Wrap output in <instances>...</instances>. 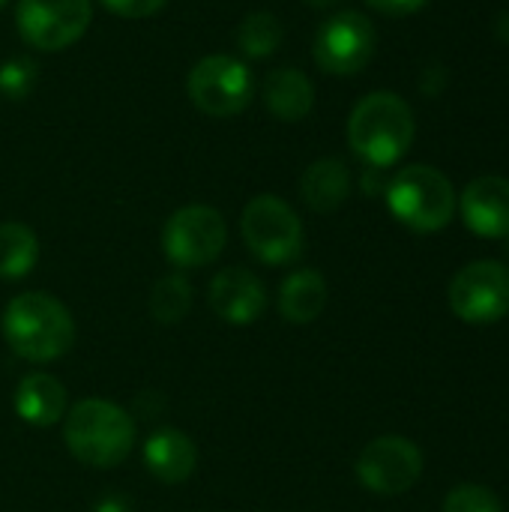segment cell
Listing matches in <instances>:
<instances>
[{"label": "cell", "instance_id": "obj_1", "mask_svg": "<svg viewBox=\"0 0 509 512\" xmlns=\"http://www.w3.org/2000/svg\"><path fill=\"white\" fill-rule=\"evenodd\" d=\"M0 330L6 345L27 363L60 360L75 345V321L69 309L42 291L12 297L3 309Z\"/></svg>", "mask_w": 509, "mask_h": 512}, {"label": "cell", "instance_id": "obj_2", "mask_svg": "<svg viewBox=\"0 0 509 512\" xmlns=\"http://www.w3.org/2000/svg\"><path fill=\"white\" fill-rule=\"evenodd\" d=\"M414 132L417 123L411 105L390 90H378L360 99L348 120L351 150L375 168L399 162L408 153Z\"/></svg>", "mask_w": 509, "mask_h": 512}, {"label": "cell", "instance_id": "obj_3", "mask_svg": "<svg viewBox=\"0 0 509 512\" xmlns=\"http://www.w3.org/2000/svg\"><path fill=\"white\" fill-rule=\"evenodd\" d=\"M66 450L87 468H114L135 447V420L114 402L84 399L63 423Z\"/></svg>", "mask_w": 509, "mask_h": 512}, {"label": "cell", "instance_id": "obj_4", "mask_svg": "<svg viewBox=\"0 0 509 512\" xmlns=\"http://www.w3.org/2000/svg\"><path fill=\"white\" fill-rule=\"evenodd\" d=\"M390 213L411 231L432 234L450 225L456 213V192L447 174L432 165H408L387 186Z\"/></svg>", "mask_w": 509, "mask_h": 512}, {"label": "cell", "instance_id": "obj_5", "mask_svg": "<svg viewBox=\"0 0 509 512\" xmlns=\"http://www.w3.org/2000/svg\"><path fill=\"white\" fill-rule=\"evenodd\" d=\"M240 234L249 252L273 267L297 261L306 246L300 216L276 195H258L246 204L240 216Z\"/></svg>", "mask_w": 509, "mask_h": 512}, {"label": "cell", "instance_id": "obj_6", "mask_svg": "<svg viewBox=\"0 0 509 512\" xmlns=\"http://www.w3.org/2000/svg\"><path fill=\"white\" fill-rule=\"evenodd\" d=\"M228 240V228L219 210L207 204H189L180 207L162 231V249L165 258L183 270L189 267H207L213 264Z\"/></svg>", "mask_w": 509, "mask_h": 512}, {"label": "cell", "instance_id": "obj_7", "mask_svg": "<svg viewBox=\"0 0 509 512\" xmlns=\"http://www.w3.org/2000/svg\"><path fill=\"white\" fill-rule=\"evenodd\" d=\"M189 99L210 117H234L240 114L255 93L252 72L228 54H210L198 60L186 81Z\"/></svg>", "mask_w": 509, "mask_h": 512}, {"label": "cell", "instance_id": "obj_8", "mask_svg": "<svg viewBox=\"0 0 509 512\" xmlns=\"http://www.w3.org/2000/svg\"><path fill=\"white\" fill-rule=\"evenodd\" d=\"M18 30L39 51H63L84 36L93 18L90 0H18Z\"/></svg>", "mask_w": 509, "mask_h": 512}, {"label": "cell", "instance_id": "obj_9", "mask_svg": "<svg viewBox=\"0 0 509 512\" xmlns=\"http://www.w3.org/2000/svg\"><path fill=\"white\" fill-rule=\"evenodd\" d=\"M450 306L465 324H495L509 315V267L474 261L450 282Z\"/></svg>", "mask_w": 509, "mask_h": 512}, {"label": "cell", "instance_id": "obj_10", "mask_svg": "<svg viewBox=\"0 0 509 512\" xmlns=\"http://www.w3.org/2000/svg\"><path fill=\"white\" fill-rule=\"evenodd\" d=\"M423 474V453L402 435H384L363 447L357 480L375 495H405Z\"/></svg>", "mask_w": 509, "mask_h": 512}, {"label": "cell", "instance_id": "obj_11", "mask_svg": "<svg viewBox=\"0 0 509 512\" xmlns=\"http://www.w3.org/2000/svg\"><path fill=\"white\" fill-rule=\"evenodd\" d=\"M378 36L366 15L360 12H339L327 18L315 33V63L330 75H354L360 72L375 54Z\"/></svg>", "mask_w": 509, "mask_h": 512}, {"label": "cell", "instance_id": "obj_12", "mask_svg": "<svg viewBox=\"0 0 509 512\" xmlns=\"http://www.w3.org/2000/svg\"><path fill=\"white\" fill-rule=\"evenodd\" d=\"M210 309L231 327H249L255 324L267 309V291L264 282L243 267H228L210 282Z\"/></svg>", "mask_w": 509, "mask_h": 512}, {"label": "cell", "instance_id": "obj_13", "mask_svg": "<svg viewBox=\"0 0 509 512\" xmlns=\"http://www.w3.org/2000/svg\"><path fill=\"white\" fill-rule=\"evenodd\" d=\"M462 219L480 237H509V180L507 177H477L462 192Z\"/></svg>", "mask_w": 509, "mask_h": 512}, {"label": "cell", "instance_id": "obj_14", "mask_svg": "<svg viewBox=\"0 0 509 512\" xmlns=\"http://www.w3.org/2000/svg\"><path fill=\"white\" fill-rule=\"evenodd\" d=\"M144 465L159 483L180 486L198 468V447L180 429H156L144 444Z\"/></svg>", "mask_w": 509, "mask_h": 512}, {"label": "cell", "instance_id": "obj_15", "mask_svg": "<svg viewBox=\"0 0 509 512\" xmlns=\"http://www.w3.org/2000/svg\"><path fill=\"white\" fill-rule=\"evenodd\" d=\"M15 414L39 429L54 426L66 417V390L63 384L48 372H33L18 381L15 390Z\"/></svg>", "mask_w": 509, "mask_h": 512}, {"label": "cell", "instance_id": "obj_16", "mask_svg": "<svg viewBox=\"0 0 509 512\" xmlns=\"http://www.w3.org/2000/svg\"><path fill=\"white\" fill-rule=\"evenodd\" d=\"M264 105L270 108L273 117L285 123L303 120L315 105L312 81L294 66H279L264 81Z\"/></svg>", "mask_w": 509, "mask_h": 512}, {"label": "cell", "instance_id": "obj_17", "mask_svg": "<svg viewBox=\"0 0 509 512\" xmlns=\"http://www.w3.org/2000/svg\"><path fill=\"white\" fill-rule=\"evenodd\" d=\"M300 192H303V201L315 213H333L351 195V174L342 159H333V156L318 159L303 171Z\"/></svg>", "mask_w": 509, "mask_h": 512}, {"label": "cell", "instance_id": "obj_18", "mask_svg": "<svg viewBox=\"0 0 509 512\" xmlns=\"http://www.w3.org/2000/svg\"><path fill=\"white\" fill-rule=\"evenodd\" d=\"M327 306V282L318 270H297L282 282L279 312L288 324H312Z\"/></svg>", "mask_w": 509, "mask_h": 512}, {"label": "cell", "instance_id": "obj_19", "mask_svg": "<svg viewBox=\"0 0 509 512\" xmlns=\"http://www.w3.org/2000/svg\"><path fill=\"white\" fill-rule=\"evenodd\" d=\"M39 261V240L21 222L0 225V279H24Z\"/></svg>", "mask_w": 509, "mask_h": 512}, {"label": "cell", "instance_id": "obj_20", "mask_svg": "<svg viewBox=\"0 0 509 512\" xmlns=\"http://www.w3.org/2000/svg\"><path fill=\"white\" fill-rule=\"evenodd\" d=\"M192 306V285L186 282V276L180 273H171V276H162L156 285H153V294H150V315L159 321V324H180L186 318Z\"/></svg>", "mask_w": 509, "mask_h": 512}, {"label": "cell", "instance_id": "obj_21", "mask_svg": "<svg viewBox=\"0 0 509 512\" xmlns=\"http://www.w3.org/2000/svg\"><path fill=\"white\" fill-rule=\"evenodd\" d=\"M237 42L249 57H267L282 45V24L273 12H252L237 30Z\"/></svg>", "mask_w": 509, "mask_h": 512}, {"label": "cell", "instance_id": "obj_22", "mask_svg": "<svg viewBox=\"0 0 509 512\" xmlns=\"http://www.w3.org/2000/svg\"><path fill=\"white\" fill-rule=\"evenodd\" d=\"M444 512H504V507L492 489L477 483H462L447 495Z\"/></svg>", "mask_w": 509, "mask_h": 512}, {"label": "cell", "instance_id": "obj_23", "mask_svg": "<svg viewBox=\"0 0 509 512\" xmlns=\"http://www.w3.org/2000/svg\"><path fill=\"white\" fill-rule=\"evenodd\" d=\"M36 84V63L27 57H12L0 66V93L9 99H21Z\"/></svg>", "mask_w": 509, "mask_h": 512}, {"label": "cell", "instance_id": "obj_24", "mask_svg": "<svg viewBox=\"0 0 509 512\" xmlns=\"http://www.w3.org/2000/svg\"><path fill=\"white\" fill-rule=\"evenodd\" d=\"M102 3L123 18H144V15L159 12L168 0H102Z\"/></svg>", "mask_w": 509, "mask_h": 512}, {"label": "cell", "instance_id": "obj_25", "mask_svg": "<svg viewBox=\"0 0 509 512\" xmlns=\"http://www.w3.org/2000/svg\"><path fill=\"white\" fill-rule=\"evenodd\" d=\"M369 6H375L384 15H411L417 9H423L429 0H366Z\"/></svg>", "mask_w": 509, "mask_h": 512}, {"label": "cell", "instance_id": "obj_26", "mask_svg": "<svg viewBox=\"0 0 509 512\" xmlns=\"http://www.w3.org/2000/svg\"><path fill=\"white\" fill-rule=\"evenodd\" d=\"M93 512H129V504L123 498H105V501L96 504Z\"/></svg>", "mask_w": 509, "mask_h": 512}, {"label": "cell", "instance_id": "obj_27", "mask_svg": "<svg viewBox=\"0 0 509 512\" xmlns=\"http://www.w3.org/2000/svg\"><path fill=\"white\" fill-rule=\"evenodd\" d=\"M306 6H315V9H327V6H333V3H339V0H303Z\"/></svg>", "mask_w": 509, "mask_h": 512}, {"label": "cell", "instance_id": "obj_28", "mask_svg": "<svg viewBox=\"0 0 509 512\" xmlns=\"http://www.w3.org/2000/svg\"><path fill=\"white\" fill-rule=\"evenodd\" d=\"M0 6H6V0H0Z\"/></svg>", "mask_w": 509, "mask_h": 512}]
</instances>
